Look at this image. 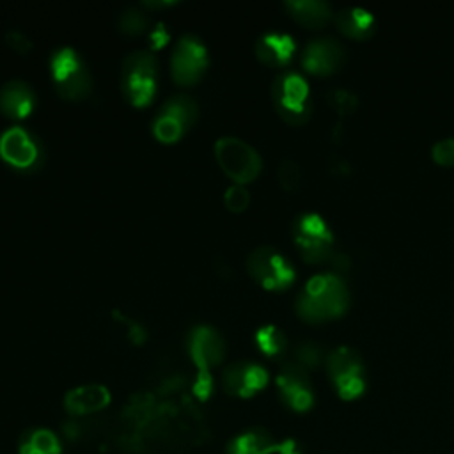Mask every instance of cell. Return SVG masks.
I'll return each mask as SVG.
<instances>
[{
	"instance_id": "cell-34",
	"label": "cell",
	"mask_w": 454,
	"mask_h": 454,
	"mask_svg": "<svg viewBox=\"0 0 454 454\" xmlns=\"http://www.w3.org/2000/svg\"><path fill=\"white\" fill-rule=\"evenodd\" d=\"M129 339H131V342H135V344L144 342V339H145V330H144L140 325H137V323H129Z\"/></svg>"
},
{
	"instance_id": "cell-19",
	"label": "cell",
	"mask_w": 454,
	"mask_h": 454,
	"mask_svg": "<svg viewBox=\"0 0 454 454\" xmlns=\"http://www.w3.org/2000/svg\"><path fill=\"white\" fill-rule=\"evenodd\" d=\"M110 403V392L103 385H82L71 388L64 397V408L71 415H87L105 408Z\"/></svg>"
},
{
	"instance_id": "cell-20",
	"label": "cell",
	"mask_w": 454,
	"mask_h": 454,
	"mask_svg": "<svg viewBox=\"0 0 454 454\" xmlns=\"http://www.w3.org/2000/svg\"><path fill=\"white\" fill-rule=\"evenodd\" d=\"M335 27L356 41L369 39L376 30L374 14L364 7H344L333 14Z\"/></svg>"
},
{
	"instance_id": "cell-25",
	"label": "cell",
	"mask_w": 454,
	"mask_h": 454,
	"mask_svg": "<svg viewBox=\"0 0 454 454\" xmlns=\"http://www.w3.org/2000/svg\"><path fill=\"white\" fill-rule=\"evenodd\" d=\"M119 30L129 35L142 34L149 27V16L135 7H128L119 14Z\"/></svg>"
},
{
	"instance_id": "cell-31",
	"label": "cell",
	"mask_w": 454,
	"mask_h": 454,
	"mask_svg": "<svg viewBox=\"0 0 454 454\" xmlns=\"http://www.w3.org/2000/svg\"><path fill=\"white\" fill-rule=\"evenodd\" d=\"M213 390V376L211 372H197V378L193 381V394L204 401L211 395Z\"/></svg>"
},
{
	"instance_id": "cell-8",
	"label": "cell",
	"mask_w": 454,
	"mask_h": 454,
	"mask_svg": "<svg viewBox=\"0 0 454 454\" xmlns=\"http://www.w3.org/2000/svg\"><path fill=\"white\" fill-rule=\"evenodd\" d=\"M215 156L222 170L238 184L257 177L262 167L259 153L248 142L231 135L215 142Z\"/></svg>"
},
{
	"instance_id": "cell-12",
	"label": "cell",
	"mask_w": 454,
	"mask_h": 454,
	"mask_svg": "<svg viewBox=\"0 0 454 454\" xmlns=\"http://www.w3.org/2000/svg\"><path fill=\"white\" fill-rule=\"evenodd\" d=\"M277 390L280 401L294 411H307L314 404V390L309 371L291 360L284 362L277 374Z\"/></svg>"
},
{
	"instance_id": "cell-11",
	"label": "cell",
	"mask_w": 454,
	"mask_h": 454,
	"mask_svg": "<svg viewBox=\"0 0 454 454\" xmlns=\"http://www.w3.org/2000/svg\"><path fill=\"white\" fill-rule=\"evenodd\" d=\"M0 156L16 170H34L43 153L30 131L21 126H11L0 135Z\"/></svg>"
},
{
	"instance_id": "cell-32",
	"label": "cell",
	"mask_w": 454,
	"mask_h": 454,
	"mask_svg": "<svg viewBox=\"0 0 454 454\" xmlns=\"http://www.w3.org/2000/svg\"><path fill=\"white\" fill-rule=\"evenodd\" d=\"M170 39V34L165 27V23H158L154 28H151L149 32V43H151V48L153 50H160L163 48Z\"/></svg>"
},
{
	"instance_id": "cell-13",
	"label": "cell",
	"mask_w": 454,
	"mask_h": 454,
	"mask_svg": "<svg viewBox=\"0 0 454 454\" xmlns=\"http://www.w3.org/2000/svg\"><path fill=\"white\" fill-rule=\"evenodd\" d=\"M188 353L199 372H211L225 355V342L213 326L199 325L188 335Z\"/></svg>"
},
{
	"instance_id": "cell-28",
	"label": "cell",
	"mask_w": 454,
	"mask_h": 454,
	"mask_svg": "<svg viewBox=\"0 0 454 454\" xmlns=\"http://www.w3.org/2000/svg\"><path fill=\"white\" fill-rule=\"evenodd\" d=\"M223 202L229 211L232 213H241L248 207L250 204V193L243 184H231L225 193H223Z\"/></svg>"
},
{
	"instance_id": "cell-18",
	"label": "cell",
	"mask_w": 454,
	"mask_h": 454,
	"mask_svg": "<svg viewBox=\"0 0 454 454\" xmlns=\"http://www.w3.org/2000/svg\"><path fill=\"white\" fill-rule=\"evenodd\" d=\"M35 106V94L23 80H9L0 89V112L11 119L27 117Z\"/></svg>"
},
{
	"instance_id": "cell-33",
	"label": "cell",
	"mask_w": 454,
	"mask_h": 454,
	"mask_svg": "<svg viewBox=\"0 0 454 454\" xmlns=\"http://www.w3.org/2000/svg\"><path fill=\"white\" fill-rule=\"evenodd\" d=\"M332 268H333V273H344V271H348L349 270V266H351V259L348 257V254H344V252H333V255H332V259H330V262H328Z\"/></svg>"
},
{
	"instance_id": "cell-3",
	"label": "cell",
	"mask_w": 454,
	"mask_h": 454,
	"mask_svg": "<svg viewBox=\"0 0 454 454\" xmlns=\"http://www.w3.org/2000/svg\"><path fill=\"white\" fill-rule=\"evenodd\" d=\"M158 60L149 50L131 51L121 69V89L135 106H145L156 94Z\"/></svg>"
},
{
	"instance_id": "cell-1",
	"label": "cell",
	"mask_w": 454,
	"mask_h": 454,
	"mask_svg": "<svg viewBox=\"0 0 454 454\" xmlns=\"http://www.w3.org/2000/svg\"><path fill=\"white\" fill-rule=\"evenodd\" d=\"M351 301L342 275L321 271L312 275L296 296V314L309 323H321L342 316Z\"/></svg>"
},
{
	"instance_id": "cell-2",
	"label": "cell",
	"mask_w": 454,
	"mask_h": 454,
	"mask_svg": "<svg viewBox=\"0 0 454 454\" xmlns=\"http://www.w3.org/2000/svg\"><path fill=\"white\" fill-rule=\"evenodd\" d=\"M271 99L277 114L291 126H301L312 117L310 89L298 71H282L271 83Z\"/></svg>"
},
{
	"instance_id": "cell-29",
	"label": "cell",
	"mask_w": 454,
	"mask_h": 454,
	"mask_svg": "<svg viewBox=\"0 0 454 454\" xmlns=\"http://www.w3.org/2000/svg\"><path fill=\"white\" fill-rule=\"evenodd\" d=\"M431 156L442 167H454V137L434 142L431 147Z\"/></svg>"
},
{
	"instance_id": "cell-21",
	"label": "cell",
	"mask_w": 454,
	"mask_h": 454,
	"mask_svg": "<svg viewBox=\"0 0 454 454\" xmlns=\"http://www.w3.org/2000/svg\"><path fill=\"white\" fill-rule=\"evenodd\" d=\"M284 7L300 25L312 30L323 28L333 18L330 4L323 0H287Z\"/></svg>"
},
{
	"instance_id": "cell-27",
	"label": "cell",
	"mask_w": 454,
	"mask_h": 454,
	"mask_svg": "<svg viewBox=\"0 0 454 454\" xmlns=\"http://www.w3.org/2000/svg\"><path fill=\"white\" fill-rule=\"evenodd\" d=\"M277 179H278V184L286 192L298 190L300 183H301V168H300L298 161H294L293 158H284L278 165Z\"/></svg>"
},
{
	"instance_id": "cell-30",
	"label": "cell",
	"mask_w": 454,
	"mask_h": 454,
	"mask_svg": "<svg viewBox=\"0 0 454 454\" xmlns=\"http://www.w3.org/2000/svg\"><path fill=\"white\" fill-rule=\"evenodd\" d=\"M5 44L9 48H12L16 53H21V55H25L32 50L30 37L27 34H23L21 30H16V28H12L5 34Z\"/></svg>"
},
{
	"instance_id": "cell-22",
	"label": "cell",
	"mask_w": 454,
	"mask_h": 454,
	"mask_svg": "<svg viewBox=\"0 0 454 454\" xmlns=\"http://www.w3.org/2000/svg\"><path fill=\"white\" fill-rule=\"evenodd\" d=\"M18 454H64L60 438L46 427H32L21 433Z\"/></svg>"
},
{
	"instance_id": "cell-10",
	"label": "cell",
	"mask_w": 454,
	"mask_h": 454,
	"mask_svg": "<svg viewBox=\"0 0 454 454\" xmlns=\"http://www.w3.org/2000/svg\"><path fill=\"white\" fill-rule=\"evenodd\" d=\"M207 67V48L206 44L192 35L184 34L174 44L170 55V71L172 78L179 85H193L200 80Z\"/></svg>"
},
{
	"instance_id": "cell-26",
	"label": "cell",
	"mask_w": 454,
	"mask_h": 454,
	"mask_svg": "<svg viewBox=\"0 0 454 454\" xmlns=\"http://www.w3.org/2000/svg\"><path fill=\"white\" fill-rule=\"evenodd\" d=\"M326 99H328L330 106L337 112L339 117L351 115L356 110V105H358L356 94H353L348 89H332L326 94Z\"/></svg>"
},
{
	"instance_id": "cell-24",
	"label": "cell",
	"mask_w": 454,
	"mask_h": 454,
	"mask_svg": "<svg viewBox=\"0 0 454 454\" xmlns=\"http://www.w3.org/2000/svg\"><path fill=\"white\" fill-rule=\"evenodd\" d=\"M326 355L328 353L323 349L321 344H317L314 340H301L293 348L289 360L298 364L305 371H312L326 362Z\"/></svg>"
},
{
	"instance_id": "cell-5",
	"label": "cell",
	"mask_w": 454,
	"mask_h": 454,
	"mask_svg": "<svg viewBox=\"0 0 454 454\" xmlns=\"http://www.w3.org/2000/svg\"><path fill=\"white\" fill-rule=\"evenodd\" d=\"M50 73L57 92L66 99H83L92 90V74L73 48H59L51 53Z\"/></svg>"
},
{
	"instance_id": "cell-9",
	"label": "cell",
	"mask_w": 454,
	"mask_h": 454,
	"mask_svg": "<svg viewBox=\"0 0 454 454\" xmlns=\"http://www.w3.org/2000/svg\"><path fill=\"white\" fill-rule=\"evenodd\" d=\"M197 103L186 96L177 94L167 99L153 121V135L165 144L177 142L188 128L197 121Z\"/></svg>"
},
{
	"instance_id": "cell-4",
	"label": "cell",
	"mask_w": 454,
	"mask_h": 454,
	"mask_svg": "<svg viewBox=\"0 0 454 454\" xmlns=\"http://www.w3.org/2000/svg\"><path fill=\"white\" fill-rule=\"evenodd\" d=\"M294 245L301 259L310 264H328L333 255V232L317 213H300L291 225Z\"/></svg>"
},
{
	"instance_id": "cell-7",
	"label": "cell",
	"mask_w": 454,
	"mask_h": 454,
	"mask_svg": "<svg viewBox=\"0 0 454 454\" xmlns=\"http://www.w3.org/2000/svg\"><path fill=\"white\" fill-rule=\"evenodd\" d=\"M247 270L254 277V280H257L264 289L270 291H282L289 287L296 278L293 262L282 252L270 245L255 247L248 254Z\"/></svg>"
},
{
	"instance_id": "cell-23",
	"label": "cell",
	"mask_w": 454,
	"mask_h": 454,
	"mask_svg": "<svg viewBox=\"0 0 454 454\" xmlns=\"http://www.w3.org/2000/svg\"><path fill=\"white\" fill-rule=\"evenodd\" d=\"M255 344L266 356H282L287 351V337L275 325H264L255 332Z\"/></svg>"
},
{
	"instance_id": "cell-15",
	"label": "cell",
	"mask_w": 454,
	"mask_h": 454,
	"mask_svg": "<svg viewBox=\"0 0 454 454\" xmlns=\"http://www.w3.org/2000/svg\"><path fill=\"white\" fill-rule=\"evenodd\" d=\"M346 59L344 46L333 37H319L307 43L301 51V67L312 74H332Z\"/></svg>"
},
{
	"instance_id": "cell-16",
	"label": "cell",
	"mask_w": 454,
	"mask_h": 454,
	"mask_svg": "<svg viewBox=\"0 0 454 454\" xmlns=\"http://www.w3.org/2000/svg\"><path fill=\"white\" fill-rule=\"evenodd\" d=\"M268 383V371L255 362H234L222 372V387L229 395L252 397Z\"/></svg>"
},
{
	"instance_id": "cell-6",
	"label": "cell",
	"mask_w": 454,
	"mask_h": 454,
	"mask_svg": "<svg viewBox=\"0 0 454 454\" xmlns=\"http://www.w3.org/2000/svg\"><path fill=\"white\" fill-rule=\"evenodd\" d=\"M326 372L339 397L356 399L365 390V367L362 356L348 346H339L326 355Z\"/></svg>"
},
{
	"instance_id": "cell-14",
	"label": "cell",
	"mask_w": 454,
	"mask_h": 454,
	"mask_svg": "<svg viewBox=\"0 0 454 454\" xmlns=\"http://www.w3.org/2000/svg\"><path fill=\"white\" fill-rule=\"evenodd\" d=\"M273 452L301 454V449L294 440L277 442L262 427H252L239 433L225 447V454H273Z\"/></svg>"
},
{
	"instance_id": "cell-17",
	"label": "cell",
	"mask_w": 454,
	"mask_h": 454,
	"mask_svg": "<svg viewBox=\"0 0 454 454\" xmlns=\"http://www.w3.org/2000/svg\"><path fill=\"white\" fill-rule=\"evenodd\" d=\"M294 51V37L286 32H266L255 41L257 59L270 67H282L289 64Z\"/></svg>"
}]
</instances>
